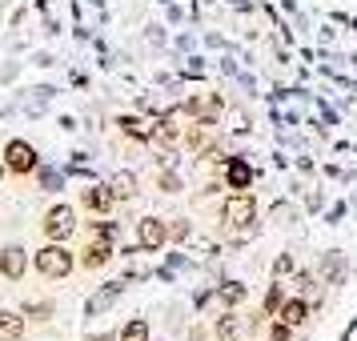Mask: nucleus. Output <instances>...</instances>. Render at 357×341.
I'll list each match as a JSON object with an SVG mask.
<instances>
[{
	"mask_svg": "<svg viewBox=\"0 0 357 341\" xmlns=\"http://www.w3.org/2000/svg\"><path fill=\"white\" fill-rule=\"evenodd\" d=\"M225 185L237 189V193H245V189L253 185V169H249L241 157H225Z\"/></svg>",
	"mask_w": 357,
	"mask_h": 341,
	"instance_id": "obj_8",
	"label": "nucleus"
},
{
	"mask_svg": "<svg viewBox=\"0 0 357 341\" xmlns=\"http://www.w3.org/2000/svg\"><path fill=\"white\" fill-rule=\"evenodd\" d=\"M33 265H36V273H40V277H49V281H61V277L73 273L77 257H73V253L65 249V241H49L45 249H36Z\"/></svg>",
	"mask_w": 357,
	"mask_h": 341,
	"instance_id": "obj_1",
	"label": "nucleus"
},
{
	"mask_svg": "<svg viewBox=\"0 0 357 341\" xmlns=\"http://www.w3.org/2000/svg\"><path fill=\"white\" fill-rule=\"evenodd\" d=\"M113 261V237H93V241L84 245V253H81V265L84 269H100V265H109Z\"/></svg>",
	"mask_w": 357,
	"mask_h": 341,
	"instance_id": "obj_7",
	"label": "nucleus"
},
{
	"mask_svg": "<svg viewBox=\"0 0 357 341\" xmlns=\"http://www.w3.org/2000/svg\"><path fill=\"white\" fill-rule=\"evenodd\" d=\"M24 269H29V253H24V245H4V249H0V277H8V281H24Z\"/></svg>",
	"mask_w": 357,
	"mask_h": 341,
	"instance_id": "obj_6",
	"label": "nucleus"
},
{
	"mask_svg": "<svg viewBox=\"0 0 357 341\" xmlns=\"http://www.w3.org/2000/svg\"><path fill=\"white\" fill-rule=\"evenodd\" d=\"M305 313H309V305L301 301V297H285V301H281V309H277V321L301 329V325H305Z\"/></svg>",
	"mask_w": 357,
	"mask_h": 341,
	"instance_id": "obj_10",
	"label": "nucleus"
},
{
	"mask_svg": "<svg viewBox=\"0 0 357 341\" xmlns=\"http://www.w3.org/2000/svg\"><path fill=\"white\" fill-rule=\"evenodd\" d=\"M221 301H225V305H241L245 301V285L241 281H225V285H221Z\"/></svg>",
	"mask_w": 357,
	"mask_h": 341,
	"instance_id": "obj_16",
	"label": "nucleus"
},
{
	"mask_svg": "<svg viewBox=\"0 0 357 341\" xmlns=\"http://www.w3.org/2000/svg\"><path fill=\"white\" fill-rule=\"evenodd\" d=\"M277 277H285V273H293V257H281L277 261V269H273Z\"/></svg>",
	"mask_w": 357,
	"mask_h": 341,
	"instance_id": "obj_22",
	"label": "nucleus"
},
{
	"mask_svg": "<svg viewBox=\"0 0 357 341\" xmlns=\"http://www.w3.org/2000/svg\"><path fill=\"white\" fill-rule=\"evenodd\" d=\"M40 185H45V189H56V185H61V177H56V173H49V169H45V173H40Z\"/></svg>",
	"mask_w": 357,
	"mask_h": 341,
	"instance_id": "obj_21",
	"label": "nucleus"
},
{
	"mask_svg": "<svg viewBox=\"0 0 357 341\" xmlns=\"http://www.w3.org/2000/svg\"><path fill=\"white\" fill-rule=\"evenodd\" d=\"M281 301H285V293H281V285H273V289H269V297H265V309H261V317H277Z\"/></svg>",
	"mask_w": 357,
	"mask_h": 341,
	"instance_id": "obj_17",
	"label": "nucleus"
},
{
	"mask_svg": "<svg viewBox=\"0 0 357 341\" xmlns=\"http://www.w3.org/2000/svg\"><path fill=\"white\" fill-rule=\"evenodd\" d=\"M113 201H116V197H113L109 185H93V189H84V193H81V205L89 213H109V209H113Z\"/></svg>",
	"mask_w": 357,
	"mask_h": 341,
	"instance_id": "obj_9",
	"label": "nucleus"
},
{
	"mask_svg": "<svg viewBox=\"0 0 357 341\" xmlns=\"http://www.w3.org/2000/svg\"><path fill=\"white\" fill-rule=\"evenodd\" d=\"M89 341H116L113 333H100V338H89Z\"/></svg>",
	"mask_w": 357,
	"mask_h": 341,
	"instance_id": "obj_23",
	"label": "nucleus"
},
{
	"mask_svg": "<svg viewBox=\"0 0 357 341\" xmlns=\"http://www.w3.org/2000/svg\"><path fill=\"white\" fill-rule=\"evenodd\" d=\"M116 125H121V132L132 137V141H153V125H149L145 116H121Z\"/></svg>",
	"mask_w": 357,
	"mask_h": 341,
	"instance_id": "obj_12",
	"label": "nucleus"
},
{
	"mask_svg": "<svg viewBox=\"0 0 357 341\" xmlns=\"http://www.w3.org/2000/svg\"><path fill=\"white\" fill-rule=\"evenodd\" d=\"M165 241H169V225H165L161 217H141V221H137V245H141L145 253H157Z\"/></svg>",
	"mask_w": 357,
	"mask_h": 341,
	"instance_id": "obj_5",
	"label": "nucleus"
},
{
	"mask_svg": "<svg viewBox=\"0 0 357 341\" xmlns=\"http://www.w3.org/2000/svg\"><path fill=\"white\" fill-rule=\"evenodd\" d=\"M221 221H225V225H237V229L253 225V221H257V201H253L249 193L225 197V205H221Z\"/></svg>",
	"mask_w": 357,
	"mask_h": 341,
	"instance_id": "obj_2",
	"label": "nucleus"
},
{
	"mask_svg": "<svg viewBox=\"0 0 357 341\" xmlns=\"http://www.w3.org/2000/svg\"><path fill=\"white\" fill-rule=\"evenodd\" d=\"M24 338V317L17 309H0V341H17Z\"/></svg>",
	"mask_w": 357,
	"mask_h": 341,
	"instance_id": "obj_11",
	"label": "nucleus"
},
{
	"mask_svg": "<svg viewBox=\"0 0 357 341\" xmlns=\"http://www.w3.org/2000/svg\"><path fill=\"white\" fill-rule=\"evenodd\" d=\"M40 229H45V237H49V241H68V237H73V229H77V213H73V205H52V209L45 213Z\"/></svg>",
	"mask_w": 357,
	"mask_h": 341,
	"instance_id": "obj_3",
	"label": "nucleus"
},
{
	"mask_svg": "<svg viewBox=\"0 0 357 341\" xmlns=\"http://www.w3.org/2000/svg\"><path fill=\"white\" fill-rule=\"evenodd\" d=\"M237 333H241V321H237V317H221V321H217V338L221 341H233Z\"/></svg>",
	"mask_w": 357,
	"mask_h": 341,
	"instance_id": "obj_18",
	"label": "nucleus"
},
{
	"mask_svg": "<svg viewBox=\"0 0 357 341\" xmlns=\"http://www.w3.org/2000/svg\"><path fill=\"white\" fill-rule=\"evenodd\" d=\"M4 165H8V173H17V177H29V173H36L40 169V161H36V149L29 145V141H8L4 145Z\"/></svg>",
	"mask_w": 357,
	"mask_h": 341,
	"instance_id": "obj_4",
	"label": "nucleus"
},
{
	"mask_svg": "<svg viewBox=\"0 0 357 341\" xmlns=\"http://www.w3.org/2000/svg\"><path fill=\"white\" fill-rule=\"evenodd\" d=\"M116 341H149V321L145 317H132V321L116 333Z\"/></svg>",
	"mask_w": 357,
	"mask_h": 341,
	"instance_id": "obj_15",
	"label": "nucleus"
},
{
	"mask_svg": "<svg viewBox=\"0 0 357 341\" xmlns=\"http://www.w3.org/2000/svg\"><path fill=\"white\" fill-rule=\"evenodd\" d=\"M109 189H113L116 201H132V197H137V173H116V177L109 181Z\"/></svg>",
	"mask_w": 357,
	"mask_h": 341,
	"instance_id": "obj_13",
	"label": "nucleus"
},
{
	"mask_svg": "<svg viewBox=\"0 0 357 341\" xmlns=\"http://www.w3.org/2000/svg\"><path fill=\"white\" fill-rule=\"evenodd\" d=\"M116 297H121V281H113V285H105V289L97 293V297H89V313H100V309H109L116 301Z\"/></svg>",
	"mask_w": 357,
	"mask_h": 341,
	"instance_id": "obj_14",
	"label": "nucleus"
},
{
	"mask_svg": "<svg viewBox=\"0 0 357 341\" xmlns=\"http://www.w3.org/2000/svg\"><path fill=\"white\" fill-rule=\"evenodd\" d=\"M269 341H293V325L273 321V325H269Z\"/></svg>",
	"mask_w": 357,
	"mask_h": 341,
	"instance_id": "obj_20",
	"label": "nucleus"
},
{
	"mask_svg": "<svg viewBox=\"0 0 357 341\" xmlns=\"http://www.w3.org/2000/svg\"><path fill=\"white\" fill-rule=\"evenodd\" d=\"M153 141H165V145L177 141V125H173V121H157V125H153Z\"/></svg>",
	"mask_w": 357,
	"mask_h": 341,
	"instance_id": "obj_19",
	"label": "nucleus"
},
{
	"mask_svg": "<svg viewBox=\"0 0 357 341\" xmlns=\"http://www.w3.org/2000/svg\"><path fill=\"white\" fill-rule=\"evenodd\" d=\"M4 173H8V165H4V161H0V177H4Z\"/></svg>",
	"mask_w": 357,
	"mask_h": 341,
	"instance_id": "obj_24",
	"label": "nucleus"
}]
</instances>
